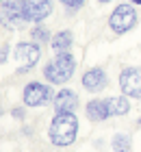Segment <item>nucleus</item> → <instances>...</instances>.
<instances>
[{
	"mask_svg": "<svg viewBox=\"0 0 141 152\" xmlns=\"http://www.w3.org/2000/svg\"><path fill=\"white\" fill-rule=\"evenodd\" d=\"M48 137L56 148L72 146L78 137V117L74 113H54L50 126H48Z\"/></svg>",
	"mask_w": 141,
	"mask_h": 152,
	"instance_id": "nucleus-1",
	"label": "nucleus"
},
{
	"mask_svg": "<svg viewBox=\"0 0 141 152\" xmlns=\"http://www.w3.org/2000/svg\"><path fill=\"white\" fill-rule=\"evenodd\" d=\"M76 70V59L72 52H56L54 59H50L44 65V78L52 85H65V83L74 76Z\"/></svg>",
	"mask_w": 141,
	"mask_h": 152,
	"instance_id": "nucleus-2",
	"label": "nucleus"
},
{
	"mask_svg": "<svg viewBox=\"0 0 141 152\" xmlns=\"http://www.w3.org/2000/svg\"><path fill=\"white\" fill-rule=\"evenodd\" d=\"M109 26L115 35H124V33L132 31L137 26V11L135 7L124 2V4H117L115 11L109 15Z\"/></svg>",
	"mask_w": 141,
	"mask_h": 152,
	"instance_id": "nucleus-3",
	"label": "nucleus"
},
{
	"mask_svg": "<svg viewBox=\"0 0 141 152\" xmlns=\"http://www.w3.org/2000/svg\"><path fill=\"white\" fill-rule=\"evenodd\" d=\"M54 100V94L52 89L46 85V83H39V80H31L28 85L24 87V94H22V102L26 107H46L50 104V102Z\"/></svg>",
	"mask_w": 141,
	"mask_h": 152,
	"instance_id": "nucleus-4",
	"label": "nucleus"
},
{
	"mask_svg": "<svg viewBox=\"0 0 141 152\" xmlns=\"http://www.w3.org/2000/svg\"><path fill=\"white\" fill-rule=\"evenodd\" d=\"M0 24L9 28H20L26 24V18L22 13V0H2L0 2Z\"/></svg>",
	"mask_w": 141,
	"mask_h": 152,
	"instance_id": "nucleus-5",
	"label": "nucleus"
},
{
	"mask_svg": "<svg viewBox=\"0 0 141 152\" xmlns=\"http://www.w3.org/2000/svg\"><path fill=\"white\" fill-rule=\"evenodd\" d=\"M119 89L128 98L141 100V67H124L119 72Z\"/></svg>",
	"mask_w": 141,
	"mask_h": 152,
	"instance_id": "nucleus-6",
	"label": "nucleus"
},
{
	"mask_svg": "<svg viewBox=\"0 0 141 152\" xmlns=\"http://www.w3.org/2000/svg\"><path fill=\"white\" fill-rule=\"evenodd\" d=\"M15 59H18V63L22 65L20 72H26V70H31V67H35V63H39V59H41L39 44H35V41H20L15 46Z\"/></svg>",
	"mask_w": 141,
	"mask_h": 152,
	"instance_id": "nucleus-7",
	"label": "nucleus"
},
{
	"mask_svg": "<svg viewBox=\"0 0 141 152\" xmlns=\"http://www.w3.org/2000/svg\"><path fill=\"white\" fill-rule=\"evenodd\" d=\"M22 13L26 22L41 24L52 13V0H22Z\"/></svg>",
	"mask_w": 141,
	"mask_h": 152,
	"instance_id": "nucleus-8",
	"label": "nucleus"
},
{
	"mask_svg": "<svg viewBox=\"0 0 141 152\" xmlns=\"http://www.w3.org/2000/svg\"><path fill=\"white\" fill-rule=\"evenodd\" d=\"M80 83L89 94H100L102 89H107V85H109V76L102 67H89V70L83 74Z\"/></svg>",
	"mask_w": 141,
	"mask_h": 152,
	"instance_id": "nucleus-9",
	"label": "nucleus"
},
{
	"mask_svg": "<svg viewBox=\"0 0 141 152\" xmlns=\"http://www.w3.org/2000/svg\"><path fill=\"white\" fill-rule=\"evenodd\" d=\"M54 113H76L78 109V96L72 89H59V94H54Z\"/></svg>",
	"mask_w": 141,
	"mask_h": 152,
	"instance_id": "nucleus-10",
	"label": "nucleus"
},
{
	"mask_svg": "<svg viewBox=\"0 0 141 152\" xmlns=\"http://www.w3.org/2000/svg\"><path fill=\"white\" fill-rule=\"evenodd\" d=\"M85 115H87L89 122H96L100 124L104 120H109L111 113H109V104L107 100H100V98H91L87 102V107H85Z\"/></svg>",
	"mask_w": 141,
	"mask_h": 152,
	"instance_id": "nucleus-11",
	"label": "nucleus"
},
{
	"mask_svg": "<svg viewBox=\"0 0 141 152\" xmlns=\"http://www.w3.org/2000/svg\"><path fill=\"white\" fill-rule=\"evenodd\" d=\"M107 104H109L111 117H122V115H128L130 113L128 96H111V98H107Z\"/></svg>",
	"mask_w": 141,
	"mask_h": 152,
	"instance_id": "nucleus-12",
	"label": "nucleus"
},
{
	"mask_svg": "<svg viewBox=\"0 0 141 152\" xmlns=\"http://www.w3.org/2000/svg\"><path fill=\"white\" fill-rule=\"evenodd\" d=\"M74 46V35L72 31H56L50 39V48L54 52H67Z\"/></svg>",
	"mask_w": 141,
	"mask_h": 152,
	"instance_id": "nucleus-13",
	"label": "nucleus"
},
{
	"mask_svg": "<svg viewBox=\"0 0 141 152\" xmlns=\"http://www.w3.org/2000/svg\"><path fill=\"white\" fill-rule=\"evenodd\" d=\"M113 152H130L132 150V137L128 133H115L111 139Z\"/></svg>",
	"mask_w": 141,
	"mask_h": 152,
	"instance_id": "nucleus-14",
	"label": "nucleus"
},
{
	"mask_svg": "<svg viewBox=\"0 0 141 152\" xmlns=\"http://www.w3.org/2000/svg\"><path fill=\"white\" fill-rule=\"evenodd\" d=\"M31 37H33V41H35V44H39V46L50 44V39H52L50 31H48L44 24H35L33 28H31Z\"/></svg>",
	"mask_w": 141,
	"mask_h": 152,
	"instance_id": "nucleus-15",
	"label": "nucleus"
},
{
	"mask_svg": "<svg viewBox=\"0 0 141 152\" xmlns=\"http://www.w3.org/2000/svg\"><path fill=\"white\" fill-rule=\"evenodd\" d=\"M61 4H65L69 11H76V9H80V7L85 4V0H59Z\"/></svg>",
	"mask_w": 141,
	"mask_h": 152,
	"instance_id": "nucleus-16",
	"label": "nucleus"
},
{
	"mask_svg": "<svg viewBox=\"0 0 141 152\" xmlns=\"http://www.w3.org/2000/svg\"><path fill=\"white\" fill-rule=\"evenodd\" d=\"M24 115H26L24 107H13L11 109V117H13V120H24Z\"/></svg>",
	"mask_w": 141,
	"mask_h": 152,
	"instance_id": "nucleus-17",
	"label": "nucleus"
},
{
	"mask_svg": "<svg viewBox=\"0 0 141 152\" xmlns=\"http://www.w3.org/2000/svg\"><path fill=\"white\" fill-rule=\"evenodd\" d=\"M7 57H9V46H2V48H0V63H4V61H7Z\"/></svg>",
	"mask_w": 141,
	"mask_h": 152,
	"instance_id": "nucleus-18",
	"label": "nucleus"
},
{
	"mask_svg": "<svg viewBox=\"0 0 141 152\" xmlns=\"http://www.w3.org/2000/svg\"><path fill=\"white\" fill-rule=\"evenodd\" d=\"M98 2H100V4H109L111 0H98Z\"/></svg>",
	"mask_w": 141,
	"mask_h": 152,
	"instance_id": "nucleus-19",
	"label": "nucleus"
},
{
	"mask_svg": "<svg viewBox=\"0 0 141 152\" xmlns=\"http://www.w3.org/2000/svg\"><path fill=\"white\" fill-rule=\"evenodd\" d=\"M130 2H132V4H141V0H130Z\"/></svg>",
	"mask_w": 141,
	"mask_h": 152,
	"instance_id": "nucleus-20",
	"label": "nucleus"
},
{
	"mask_svg": "<svg viewBox=\"0 0 141 152\" xmlns=\"http://www.w3.org/2000/svg\"><path fill=\"white\" fill-rule=\"evenodd\" d=\"M2 115H4V111H2V107H0V117H2Z\"/></svg>",
	"mask_w": 141,
	"mask_h": 152,
	"instance_id": "nucleus-21",
	"label": "nucleus"
},
{
	"mask_svg": "<svg viewBox=\"0 0 141 152\" xmlns=\"http://www.w3.org/2000/svg\"><path fill=\"white\" fill-rule=\"evenodd\" d=\"M0 2H2V0H0Z\"/></svg>",
	"mask_w": 141,
	"mask_h": 152,
	"instance_id": "nucleus-22",
	"label": "nucleus"
}]
</instances>
